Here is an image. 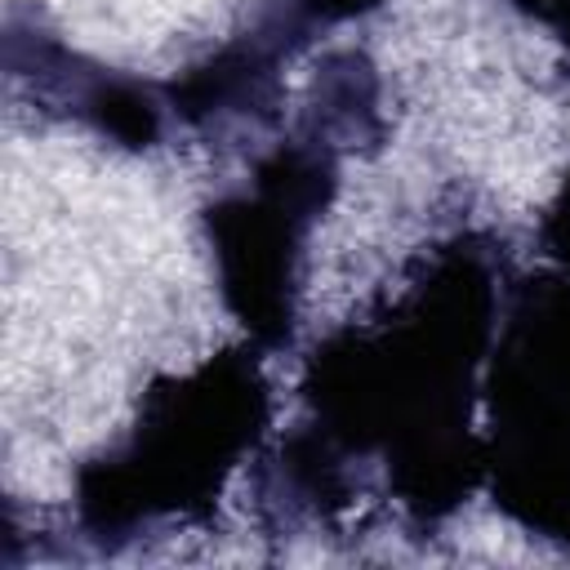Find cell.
<instances>
[{
  "label": "cell",
  "instance_id": "6da1fadb",
  "mask_svg": "<svg viewBox=\"0 0 570 570\" xmlns=\"http://www.w3.org/2000/svg\"><path fill=\"white\" fill-rule=\"evenodd\" d=\"M490 334V263L468 245L441 249L379 330H338L312 352L303 392L316 428L343 450H383L405 508L450 512L485 472L468 392Z\"/></svg>",
  "mask_w": 570,
  "mask_h": 570
},
{
  "label": "cell",
  "instance_id": "7a4b0ae2",
  "mask_svg": "<svg viewBox=\"0 0 570 570\" xmlns=\"http://www.w3.org/2000/svg\"><path fill=\"white\" fill-rule=\"evenodd\" d=\"M263 419L267 387L258 365L240 352H223L183 379L156 383L134 436L80 472V521L98 534H120L147 517L214 499L223 476L254 445Z\"/></svg>",
  "mask_w": 570,
  "mask_h": 570
},
{
  "label": "cell",
  "instance_id": "3957f363",
  "mask_svg": "<svg viewBox=\"0 0 570 570\" xmlns=\"http://www.w3.org/2000/svg\"><path fill=\"white\" fill-rule=\"evenodd\" d=\"M481 459L525 530L570 543V276L525 281L508 303Z\"/></svg>",
  "mask_w": 570,
  "mask_h": 570
},
{
  "label": "cell",
  "instance_id": "277c9868",
  "mask_svg": "<svg viewBox=\"0 0 570 570\" xmlns=\"http://www.w3.org/2000/svg\"><path fill=\"white\" fill-rule=\"evenodd\" d=\"M330 187L334 165L321 147L281 142L258 160L245 196H227L205 214L223 303L263 347L289 338L303 232L321 214Z\"/></svg>",
  "mask_w": 570,
  "mask_h": 570
},
{
  "label": "cell",
  "instance_id": "5b68a950",
  "mask_svg": "<svg viewBox=\"0 0 570 570\" xmlns=\"http://www.w3.org/2000/svg\"><path fill=\"white\" fill-rule=\"evenodd\" d=\"M272 62H276V45H267L263 36H254L245 45H227L209 62L191 67L169 89V98L187 120H214V116L240 111L267 94Z\"/></svg>",
  "mask_w": 570,
  "mask_h": 570
},
{
  "label": "cell",
  "instance_id": "8992f818",
  "mask_svg": "<svg viewBox=\"0 0 570 570\" xmlns=\"http://www.w3.org/2000/svg\"><path fill=\"white\" fill-rule=\"evenodd\" d=\"M80 111L102 129L111 134L116 142H129V147H147L156 142L160 134V107L151 102L147 89H138L134 80H94L85 94H80Z\"/></svg>",
  "mask_w": 570,
  "mask_h": 570
},
{
  "label": "cell",
  "instance_id": "52a82bcc",
  "mask_svg": "<svg viewBox=\"0 0 570 570\" xmlns=\"http://www.w3.org/2000/svg\"><path fill=\"white\" fill-rule=\"evenodd\" d=\"M543 249H548L552 263L570 276V174H566L557 200H552L548 214H543Z\"/></svg>",
  "mask_w": 570,
  "mask_h": 570
},
{
  "label": "cell",
  "instance_id": "ba28073f",
  "mask_svg": "<svg viewBox=\"0 0 570 570\" xmlns=\"http://www.w3.org/2000/svg\"><path fill=\"white\" fill-rule=\"evenodd\" d=\"M383 0H294L298 13L307 18H325V22H343V18H361L370 9H379Z\"/></svg>",
  "mask_w": 570,
  "mask_h": 570
},
{
  "label": "cell",
  "instance_id": "9c48e42d",
  "mask_svg": "<svg viewBox=\"0 0 570 570\" xmlns=\"http://www.w3.org/2000/svg\"><path fill=\"white\" fill-rule=\"evenodd\" d=\"M512 4L525 9L530 18H539L543 27H552L570 45V0H512Z\"/></svg>",
  "mask_w": 570,
  "mask_h": 570
}]
</instances>
